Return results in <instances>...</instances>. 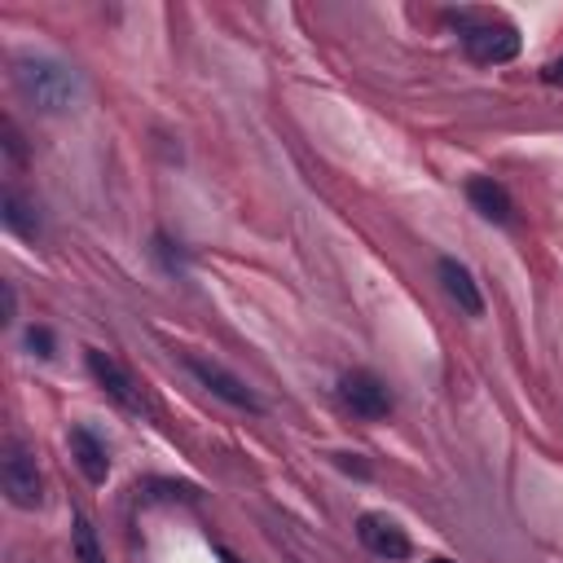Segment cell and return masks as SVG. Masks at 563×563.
Listing matches in <instances>:
<instances>
[{
	"mask_svg": "<svg viewBox=\"0 0 563 563\" xmlns=\"http://www.w3.org/2000/svg\"><path fill=\"white\" fill-rule=\"evenodd\" d=\"M13 84H18V92L35 106V110H44V114H66V110H75L79 106V97H84V84H79V75L66 66V62H57V57H18L13 62Z\"/></svg>",
	"mask_w": 563,
	"mask_h": 563,
	"instance_id": "cell-1",
	"label": "cell"
},
{
	"mask_svg": "<svg viewBox=\"0 0 563 563\" xmlns=\"http://www.w3.org/2000/svg\"><path fill=\"white\" fill-rule=\"evenodd\" d=\"M462 48L479 66H501L519 53V31L501 18H471L462 13Z\"/></svg>",
	"mask_w": 563,
	"mask_h": 563,
	"instance_id": "cell-2",
	"label": "cell"
},
{
	"mask_svg": "<svg viewBox=\"0 0 563 563\" xmlns=\"http://www.w3.org/2000/svg\"><path fill=\"white\" fill-rule=\"evenodd\" d=\"M0 484H4V497H9L18 510H35L40 497H44L35 457H31V449H22L18 440L4 444V457H0Z\"/></svg>",
	"mask_w": 563,
	"mask_h": 563,
	"instance_id": "cell-3",
	"label": "cell"
},
{
	"mask_svg": "<svg viewBox=\"0 0 563 563\" xmlns=\"http://www.w3.org/2000/svg\"><path fill=\"white\" fill-rule=\"evenodd\" d=\"M185 365H189V374L211 391V396H220L224 405H233V409H246V413H260L264 405H260V396L233 374V369H224L220 361H207V356H185Z\"/></svg>",
	"mask_w": 563,
	"mask_h": 563,
	"instance_id": "cell-4",
	"label": "cell"
},
{
	"mask_svg": "<svg viewBox=\"0 0 563 563\" xmlns=\"http://www.w3.org/2000/svg\"><path fill=\"white\" fill-rule=\"evenodd\" d=\"M339 396H343V405H347L356 418H365V422H378V418L391 413V391H387V383H383L378 374H369V369L343 374V378H339Z\"/></svg>",
	"mask_w": 563,
	"mask_h": 563,
	"instance_id": "cell-5",
	"label": "cell"
},
{
	"mask_svg": "<svg viewBox=\"0 0 563 563\" xmlns=\"http://www.w3.org/2000/svg\"><path fill=\"white\" fill-rule=\"evenodd\" d=\"M88 374L97 378V387L114 400V405H123V409H132V413H141L145 409V396H141V387H136V378L110 356V352H101V347H88Z\"/></svg>",
	"mask_w": 563,
	"mask_h": 563,
	"instance_id": "cell-6",
	"label": "cell"
},
{
	"mask_svg": "<svg viewBox=\"0 0 563 563\" xmlns=\"http://www.w3.org/2000/svg\"><path fill=\"white\" fill-rule=\"evenodd\" d=\"M356 537H361V545L369 550V554H378V559H409V537H405V528L396 523V519H387V515H361L356 519Z\"/></svg>",
	"mask_w": 563,
	"mask_h": 563,
	"instance_id": "cell-7",
	"label": "cell"
},
{
	"mask_svg": "<svg viewBox=\"0 0 563 563\" xmlns=\"http://www.w3.org/2000/svg\"><path fill=\"white\" fill-rule=\"evenodd\" d=\"M440 286H444V295H449L466 317H479V312H484V295H479V286H475L471 268H466V264H457L453 255H444V260H440Z\"/></svg>",
	"mask_w": 563,
	"mask_h": 563,
	"instance_id": "cell-8",
	"label": "cell"
},
{
	"mask_svg": "<svg viewBox=\"0 0 563 563\" xmlns=\"http://www.w3.org/2000/svg\"><path fill=\"white\" fill-rule=\"evenodd\" d=\"M70 457H75V466L84 471V479L88 484H106V475H110V453H106V444L88 431V427H70Z\"/></svg>",
	"mask_w": 563,
	"mask_h": 563,
	"instance_id": "cell-9",
	"label": "cell"
},
{
	"mask_svg": "<svg viewBox=\"0 0 563 563\" xmlns=\"http://www.w3.org/2000/svg\"><path fill=\"white\" fill-rule=\"evenodd\" d=\"M466 198H471V207H475L484 220H493V224H510V220H515V202H510V194H506L493 176H475V180L466 185Z\"/></svg>",
	"mask_w": 563,
	"mask_h": 563,
	"instance_id": "cell-10",
	"label": "cell"
},
{
	"mask_svg": "<svg viewBox=\"0 0 563 563\" xmlns=\"http://www.w3.org/2000/svg\"><path fill=\"white\" fill-rule=\"evenodd\" d=\"M0 220H4V229L18 233V238H35V233H40V216H35V207H31L18 189H4V194H0Z\"/></svg>",
	"mask_w": 563,
	"mask_h": 563,
	"instance_id": "cell-11",
	"label": "cell"
},
{
	"mask_svg": "<svg viewBox=\"0 0 563 563\" xmlns=\"http://www.w3.org/2000/svg\"><path fill=\"white\" fill-rule=\"evenodd\" d=\"M70 545H75V559L79 563H106V554L97 545V532H92V523L84 515H75V523H70Z\"/></svg>",
	"mask_w": 563,
	"mask_h": 563,
	"instance_id": "cell-12",
	"label": "cell"
},
{
	"mask_svg": "<svg viewBox=\"0 0 563 563\" xmlns=\"http://www.w3.org/2000/svg\"><path fill=\"white\" fill-rule=\"evenodd\" d=\"M26 343H31V352H40V356H53V334H48L44 325H31V330H26Z\"/></svg>",
	"mask_w": 563,
	"mask_h": 563,
	"instance_id": "cell-13",
	"label": "cell"
},
{
	"mask_svg": "<svg viewBox=\"0 0 563 563\" xmlns=\"http://www.w3.org/2000/svg\"><path fill=\"white\" fill-rule=\"evenodd\" d=\"M4 150H9V158L13 163H22V136H18V128L4 119Z\"/></svg>",
	"mask_w": 563,
	"mask_h": 563,
	"instance_id": "cell-14",
	"label": "cell"
},
{
	"mask_svg": "<svg viewBox=\"0 0 563 563\" xmlns=\"http://www.w3.org/2000/svg\"><path fill=\"white\" fill-rule=\"evenodd\" d=\"M541 79H545V84H563V57H550V62L541 66Z\"/></svg>",
	"mask_w": 563,
	"mask_h": 563,
	"instance_id": "cell-15",
	"label": "cell"
},
{
	"mask_svg": "<svg viewBox=\"0 0 563 563\" xmlns=\"http://www.w3.org/2000/svg\"><path fill=\"white\" fill-rule=\"evenodd\" d=\"M0 295H4V321H13V308H18V299H13V286L4 282V286H0Z\"/></svg>",
	"mask_w": 563,
	"mask_h": 563,
	"instance_id": "cell-16",
	"label": "cell"
},
{
	"mask_svg": "<svg viewBox=\"0 0 563 563\" xmlns=\"http://www.w3.org/2000/svg\"><path fill=\"white\" fill-rule=\"evenodd\" d=\"M431 563H449V559H431Z\"/></svg>",
	"mask_w": 563,
	"mask_h": 563,
	"instance_id": "cell-17",
	"label": "cell"
}]
</instances>
